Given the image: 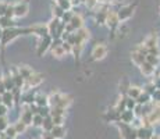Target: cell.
<instances>
[{
	"label": "cell",
	"instance_id": "obj_23",
	"mask_svg": "<svg viewBox=\"0 0 160 139\" xmlns=\"http://www.w3.org/2000/svg\"><path fill=\"white\" fill-rule=\"evenodd\" d=\"M56 4L58 7H61L64 11H70L72 8V4L70 0H56Z\"/></svg>",
	"mask_w": 160,
	"mask_h": 139
},
{
	"label": "cell",
	"instance_id": "obj_1",
	"mask_svg": "<svg viewBox=\"0 0 160 139\" xmlns=\"http://www.w3.org/2000/svg\"><path fill=\"white\" fill-rule=\"evenodd\" d=\"M71 102V97L60 92H53V95L49 97V103L52 104V107H60V109H67Z\"/></svg>",
	"mask_w": 160,
	"mask_h": 139
},
{
	"label": "cell",
	"instance_id": "obj_27",
	"mask_svg": "<svg viewBox=\"0 0 160 139\" xmlns=\"http://www.w3.org/2000/svg\"><path fill=\"white\" fill-rule=\"evenodd\" d=\"M6 138H15L17 137V131H15V128H14V125H11V127H7L6 128Z\"/></svg>",
	"mask_w": 160,
	"mask_h": 139
},
{
	"label": "cell",
	"instance_id": "obj_14",
	"mask_svg": "<svg viewBox=\"0 0 160 139\" xmlns=\"http://www.w3.org/2000/svg\"><path fill=\"white\" fill-rule=\"evenodd\" d=\"M153 134H152V129L149 127L142 125L139 129L137 131V138L138 139H152Z\"/></svg>",
	"mask_w": 160,
	"mask_h": 139
},
{
	"label": "cell",
	"instance_id": "obj_13",
	"mask_svg": "<svg viewBox=\"0 0 160 139\" xmlns=\"http://www.w3.org/2000/svg\"><path fill=\"white\" fill-rule=\"evenodd\" d=\"M139 68H141L142 75H145V77H152L156 71V67L152 66L150 63H148V61H143V63L139 66Z\"/></svg>",
	"mask_w": 160,
	"mask_h": 139
},
{
	"label": "cell",
	"instance_id": "obj_29",
	"mask_svg": "<svg viewBox=\"0 0 160 139\" xmlns=\"http://www.w3.org/2000/svg\"><path fill=\"white\" fill-rule=\"evenodd\" d=\"M14 128H15V131H17V134H22V132L27 129V124H25L24 121H21V120H20V121H18L17 124L14 125Z\"/></svg>",
	"mask_w": 160,
	"mask_h": 139
},
{
	"label": "cell",
	"instance_id": "obj_28",
	"mask_svg": "<svg viewBox=\"0 0 160 139\" xmlns=\"http://www.w3.org/2000/svg\"><path fill=\"white\" fill-rule=\"evenodd\" d=\"M63 14H64V10H63V8L58 7L57 4H54V6H53V17H54V18H60V20H61Z\"/></svg>",
	"mask_w": 160,
	"mask_h": 139
},
{
	"label": "cell",
	"instance_id": "obj_20",
	"mask_svg": "<svg viewBox=\"0 0 160 139\" xmlns=\"http://www.w3.org/2000/svg\"><path fill=\"white\" fill-rule=\"evenodd\" d=\"M32 111H31L29 107H25V110L22 111V114H21V121H24L27 125L32 124Z\"/></svg>",
	"mask_w": 160,
	"mask_h": 139
},
{
	"label": "cell",
	"instance_id": "obj_18",
	"mask_svg": "<svg viewBox=\"0 0 160 139\" xmlns=\"http://www.w3.org/2000/svg\"><path fill=\"white\" fill-rule=\"evenodd\" d=\"M33 103H35L38 107H46L49 104V97L46 96V95L39 93V95H36V96H35V100H33Z\"/></svg>",
	"mask_w": 160,
	"mask_h": 139
},
{
	"label": "cell",
	"instance_id": "obj_9",
	"mask_svg": "<svg viewBox=\"0 0 160 139\" xmlns=\"http://www.w3.org/2000/svg\"><path fill=\"white\" fill-rule=\"evenodd\" d=\"M84 27V20L79 14H74L68 24H66V32H75L77 29Z\"/></svg>",
	"mask_w": 160,
	"mask_h": 139
},
{
	"label": "cell",
	"instance_id": "obj_21",
	"mask_svg": "<svg viewBox=\"0 0 160 139\" xmlns=\"http://www.w3.org/2000/svg\"><path fill=\"white\" fill-rule=\"evenodd\" d=\"M17 70H18V74H20V75L24 78V81H25V79L28 78V77L31 75V74L33 72V70L29 66H20Z\"/></svg>",
	"mask_w": 160,
	"mask_h": 139
},
{
	"label": "cell",
	"instance_id": "obj_6",
	"mask_svg": "<svg viewBox=\"0 0 160 139\" xmlns=\"http://www.w3.org/2000/svg\"><path fill=\"white\" fill-rule=\"evenodd\" d=\"M106 25L110 28V29L113 31V32H116L117 28L120 25V20H118V15H117V11L116 10H107L106 13Z\"/></svg>",
	"mask_w": 160,
	"mask_h": 139
},
{
	"label": "cell",
	"instance_id": "obj_33",
	"mask_svg": "<svg viewBox=\"0 0 160 139\" xmlns=\"http://www.w3.org/2000/svg\"><path fill=\"white\" fill-rule=\"evenodd\" d=\"M42 139H54V137L50 134V131H45V132H43V137H42Z\"/></svg>",
	"mask_w": 160,
	"mask_h": 139
},
{
	"label": "cell",
	"instance_id": "obj_2",
	"mask_svg": "<svg viewBox=\"0 0 160 139\" xmlns=\"http://www.w3.org/2000/svg\"><path fill=\"white\" fill-rule=\"evenodd\" d=\"M146 54H148V49L142 45V43H141V45H138V46H135V49L131 52V60H132V63H134L135 66L139 67L141 64H142L143 61L146 60Z\"/></svg>",
	"mask_w": 160,
	"mask_h": 139
},
{
	"label": "cell",
	"instance_id": "obj_5",
	"mask_svg": "<svg viewBox=\"0 0 160 139\" xmlns=\"http://www.w3.org/2000/svg\"><path fill=\"white\" fill-rule=\"evenodd\" d=\"M56 42H52V46H50V53L53 57H56V58H61V57H64V56L67 54V52H66V49H64V46H63V41L61 39H54Z\"/></svg>",
	"mask_w": 160,
	"mask_h": 139
},
{
	"label": "cell",
	"instance_id": "obj_30",
	"mask_svg": "<svg viewBox=\"0 0 160 139\" xmlns=\"http://www.w3.org/2000/svg\"><path fill=\"white\" fill-rule=\"evenodd\" d=\"M82 2L85 3V6H87L88 8H91V10H95V8L98 7V0H82Z\"/></svg>",
	"mask_w": 160,
	"mask_h": 139
},
{
	"label": "cell",
	"instance_id": "obj_11",
	"mask_svg": "<svg viewBox=\"0 0 160 139\" xmlns=\"http://www.w3.org/2000/svg\"><path fill=\"white\" fill-rule=\"evenodd\" d=\"M13 11H14V17L17 18H22L28 14L29 11V6L25 2H17L13 4Z\"/></svg>",
	"mask_w": 160,
	"mask_h": 139
},
{
	"label": "cell",
	"instance_id": "obj_25",
	"mask_svg": "<svg viewBox=\"0 0 160 139\" xmlns=\"http://www.w3.org/2000/svg\"><path fill=\"white\" fill-rule=\"evenodd\" d=\"M42 127H43L45 131H50L52 128H53V121H52V117L48 116L43 118V124H42Z\"/></svg>",
	"mask_w": 160,
	"mask_h": 139
},
{
	"label": "cell",
	"instance_id": "obj_3",
	"mask_svg": "<svg viewBox=\"0 0 160 139\" xmlns=\"http://www.w3.org/2000/svg\"><path fill=\"white\" fill-rule=\"evenodd\" d=\"M24 33V29H21V28H15V27H11V28H6V29H3V36H2V43L3 46H6L8 42L14 41L17 36L22 35Z\"/></svg>",
	"mask_w": 160,
	"mask_h": 139
},
{
	"label": "cell",
	"instance_id": "obj_34",
	"mask_svg": "<svg viewBox=\"0 0 160 139\" xmlns=\"http://www.w3.org/2000/svg\"><path fill=\"white\" fill-rule=\"evenodd\" d=\"M2 36H3V28L0 27V41H2Z\"/></svg>",
	"mask_w": 160,
	"mask_h": 139
},
{
	"label": "cell",
	"instance_id": "obj_35",
	"mask_svg": "<svg viewBox=\"0 0 160 139\" xmlns=\"http://www.w3.org/2000/svg\"><path fill=\"white\" fill-rule=\"evenodd\" d=\"M107 0H98V3H99V4H102V3H106Z\"/></svg>",
	"mask_w": 160,
	"mask_h": 139
},
{
	"label": "cell",
	"instance_id": "obj_32",
	"mask_svg": "<svg viewBox=\"0 0 160 139\" xmlns=\"http://www.w3.org/2000/svg\"><path fill=\"white\" fill-rule=\"evenodd\" d=\"M7 109L8 107H6L4 104H0V117H4V116H7Z\"/></svg>",
	"mask_w": 160,
	"mask_h": 139
},
{
	"label": "cell",
	"instance_id": "obj_37",
	"mask_svg": "<svg viewBox=\"0 0 160 139\" xmlns=\"http://www.w3.org/2000/svg\"><path fill=\"white\" fill-rule=\"evenodd\" d=\"M0 47H2V43H0Z\"/></svg>",
	"mask_w": 160,
	"mask_h": 139
},
{
	"label": "cell",
	"instance_id": "obj_7",
	"mask_svg": "<svg viewBox=\"0 0 160 139\" xmlns=\"http://www.w3.org/2000/svg\"><path fill=\"white\" fill-rule=\"evenodd\" d=\"M24 32H28V33H33V35L39 36V38H43V36L49 35V31H48V25L46 24H35V25L25 28Z\"/></svg>",
	"mask_w": 160,
	"mask_h": 139
},
{
	"label": "cell",
	"instance_id": "obj_26",
	"mask_svg": "<svg viewBox=\"0 0 160 139\" xmlns=\"http://www.w3.org/2000/svg\"><path fill=\"white\" fill-rule=\"evenodd\" d=\"M135 106H137V100L135 99H131V97H125V109L128 110H134Z\"/></svg>",
	"mask_w": 160,
	"mask_h": 139
},
{
	"label": "cell",
	"instance_id": "obj_16",
	"mask_svg": "<svg viewBox=\"0 0 160 139\" xmlns=\"http://www.w3.org/2000/svg\"><path fill=\"white\" fill-rule=\"evenodd\" d=\"M135 114H134V110H122L121 113H120V118H121L122 122H125V124H130V122H132V120H134Z\"/></svg>",
	"mask_w": 160,
	"mask_h": 139
},
{
	"label": "cell",
	"instance_id": "obj_24",
	"mask_svg": "<svg viewBox=\"0 0 160 139\" xmlns=\"http://www.w3.org/2000/svg\"><path fill=\"white\" fill-rule=\"evenodd\" d=\"M43 118L45 117H42L41 114H33L32 116V125H35V127H42V124H43Z\"/></svg>",
	"mask_w": 160,
	"mask_h": 139
},
{
	"label": "cell",
	"instance_id": "obj_31",
	"mask_svg": "<svg viewBox=\"0 0 160 139\" xmlns=\"http://www.w3.org/2000/svg\"><path fill=\"white\" fill-rule=\"evenodd\" d=\"M8 127V120H7V117H0V131H6V128Z\"/></svg>",
	"mask_w": 160,
	"mask_h": 139
},
{
	"label": "cell",
	"instance_id": "obj_22",
	"mask_svg": "<svg viewBox=\"0 0 160 139\" xmlns=\"http://www.w3.org/2000/svg\"><path fill=\"white\" fill-rule=\"evenodd\" d=\"M150 99H152V97H150V95L146 93V92L143 91L142 93H141L139 96L137 97V103H138V104H148V103L150 102Z\"/></svg>",
	"mask_w": 160,
	"mask_h": 139
},
{
	"label": "cell",
	"instance_id": "obj_10",
	"mask_svg": "<svg viewBox=\"0 0 160 139\" xmlns=\"http://www.w3.org/2000/svg\"><path fill=\"white\" fill-rule=\"evenodd\" d=\"M43 75L39 72H32L28 78L24 81V85H25V88H36V86H39L42 82H43Z\"/></svg>",
	"mask_w": 160,
	"mask_h": 139
},
{
	"label": "cell",
	"instance_id": "obj_17",
	"mask_svg": "<svg viewBox=\"0 0 160 139\" xmlns=\"http://www.w3.org/2000/svg\"><path fill=\"white\" fill-rule=\"evenodd\" d=\"M50 134L54 137V139H61L66 135V129L63 125H53V128L50 129Z\"/></svg>",
	"mask_w": 160,
	"mask_h": 139
},
{
	"label": "cell",
	"instance_id": "obj_15",
	"mask_svg": "<svg viewBox=\"0 0 160 139\" xmlns=\"http://www.w3.org/2000/svg\"><path fill=\"white\" fill-rule=\"evenodd\" d=\"M14 95H13V92L11 91H6L2 95V103L4 104L6 107H11L14 104Z\"/></svg>",
	"mask_w": 160,
	"mask_h": 139
},
{
	"label": "cell",
	"instance_id": "obj_36",
	"mask_svg": "<svg viewBox=\"0 0 160 139\" xmlns=\"http://www.w3.org/2000/svg\"><path fill=\"white\" fill-rule=\"evenodd\" d=\"M6 139H13V138H6Z\"/></svg>",
	"mask_w": 160,
	"mask_h": 139
},
{
	"label": "cell",
	"instance_id": "obj_19",
	"mask_svg": "<svg viewBox=\"0 0 160 139\" xmlns=\"http://www.w3.org/2000/svg\"><path fill=\"white\" fill-rule=\"evenodd\" d=\"M141 93H142V89L139 86H128V89H127V96L131 99H135V100H137V97Z\"/></svg>",
	"mask_w": 160,
	"mask_h": 139
},
{
	"label": "cell",
	"instance_id": "obj_12",
	"mask_svg": "<svg viewBox=\"0 0 160 139\" xmlns=\"http://www.w3.org/2000/svg\"><path fill=\"white\" fill-rule=\"evenodd\" d=\"M52 42H53V38H52L50 35H46L43 38H41V42H39V45H38V54L39 56L45 54L46 52L50 49Z\"/></svg>",
	"mask_w": 160,
	"mask_h": 139
},
{
	"label": "cell",
	"instance_id": "obj_8",
	"mask_svg": "<svg viewBox=\"0 0 160 139\" xmlns=\"http://www.w3.org/2000/svg\"><path fill=\"white\" fill-rule=\"evenodd\" d=\"M135 7H137V4H127V6H122V7L120 8L118 11H117V15H118L120 22L130 20V18L132 17V14H134V11H135Z\"/></svg>",
	"mask_w": 160,
	"mask_h": 139
},
{
	"label": "cell",
	"instance_id": "obj_4",
	"mask_svg": "<svg viewBox=\"0 0 160 139\" xmlns=\"http://www.w3.org/2000/svg\"><path fill=\"white\" fill-rule=\"evenodd\" d=\"M106 56H107V46L104 43H96L91 52V58L95 61L103 60Z\"/></svg>",
	"mask_w": 160,
	"mask_h": 139
}]
</instances>
